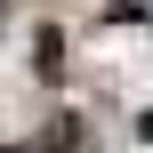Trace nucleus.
Returning a JSON list of instances; mask_svg holds the SVG:
<instances>
[{
	"mask_svg": "<svg viewBox=\"0 0 153 153\" xmlns=\"http://www.w3.org/2000/svg\"><path fill=\"white\" fill-rule=\"evenodd\" d=\"M32 65H40V81H65V32H56V24H40V40H32Z\"/></svg>",
	"mask_w": 153,
	"mask_h": 153,
	"instance_id": "f257e3e1",
	"label": "nucleus"
},
{
	"mask_svg": "<svg viewBox=\"0 0 153 153\" xmlns=\"http://www.w3.org/2000/svg\"><path fill=\"white\" fill-rule=\"evenodd\" d=\"M0 153H73V121H56L40 145H0Z\"/></svg>",
	"mask_w": 153,
	"mask_h": 153,
	"instance_id": "f03ea898",
	"label": "nucleus"
},
{
	"mask_svg": "<svg viewBox=\"0 0 153 153\" xmlns=\"http://www.w3.org/2000/svg\"><path fill=\"white\" fill-rule=\"evenodd\" d=\"M113 16H145V24H153V0H121Z\"/></svg>",
	"mask_w": 153,
	"mask_h": 153,
	"instance_id": "7ed1b4c3",
	"label": "nucleus"
}]
</instances>
